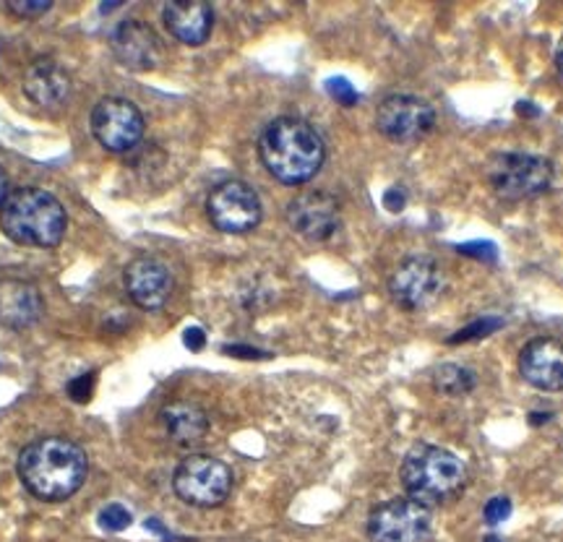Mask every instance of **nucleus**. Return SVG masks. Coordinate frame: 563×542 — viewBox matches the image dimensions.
Returning <instances> with one entry per match:
<instances>
[{
	"instance_id": "17",
	"label": "nucleus",
	"mask_w": 563,
	"mask_h": 542,
	"mask_svg": "<svg viewBox=\"0 0 563 542\" xmlns=\"http://www.w3.org/2000/svg\"><path fill=\"white\" fill-rule=\"evenodd\" d=\"M45 313V300L32 281L3 279L0 281V323L5 329H30Z\"/></svg>"
},
{
	"instance_id": "11",
	"label": "nucleus",
	"mask_w": 563,
	"mask_h": 542,
	"mask_svg": "<svg viewBox=\"0 0 563 542\" xmlns=\"http://www.w3.org/2000/svg\"><path fill=\"white\" fill-rule=\"evenodd\" d=\"M376 125L389 141L415 144L435 129L433 104L415 95H391L378 104Z\"/></svg>"
},
{
	"instance_id": "27",
	"label": "nucleus",
	"mask_w": 563,
	"mask_h": 542,
	"mask_svg": "<svg viewBox=\"0 0 563 542\" xmlns=\"http://www.w3.org/2000/svg\"><path fill=\"white\" fill-rule=\"evenodd\" d=\"M460 253L464 256H473V258H483V262H496L498 258V251L493 243H467V245H460Z\"/></svg>"
},
{
	"instance_id": "24",
	"label": "nucleus",
	"mask_w": 563,
	"mask_h": 542,
	"mask_svg": "<svg viewBox=\"0 0 563 542\" xmlns=\"http://www.w3.org/2000/svg\"><path fill=\"white\" fill-rule=\"evenodd\" d=\"M483 517H485V522H488L490 527L506 522V519L511 517V501H509V498H506V496L490 498V501L485 504Z\"/></svg>"
},
{
	"instance_id": "4",
	"label": "nucleus",
	"mask_w": 563,
	"mask_h": 542,
	"mask_svg": "<svg viewBox=\"0 0 563 542\" xmlns=\"http://www.w3.org/2000/svg\"><path fill=\"white\" fill-rule=\"evenodd\" d=\"M407 498L418 501L428 509L452 501L467 488V467L460 456L449 449L418 443L407 452L402 469H399Z\"/></svg>"
},
{
	"instance_id": "26",
	"label": "nucleus",
	"mask_w": 563,
	"mask_h": 542,
	"mask_svg": "<svg viewBox=\"0 0 563 542\" xmlns=\"http://www.w3.org/2000/svg\"><path fill=\"white\" fill-rule=\"evenodd\" d=\"M95 373H84V376L74 378V381L68 384V397L74 399V402H89V397L95 394Z\"/></svg>"
},
{
	"instance_id": "23",
	"label": "nucleus",
	"mask_w": 563,
	"mask_h": 542,
	"mask_svg": "<svg viewBox=\"0 0 563 542\" xmlns=\"http://www.w3.org/2000/svg\"><path fill=\"white\" fill-rule=\"evenodd\" d=\"M5 9L19 19H37L45 11H51L53 3L51 0H16V3H9Z\"/></svg>"
},
{
	"instance_id": "21",
	"label": "nucleus",
	"mask_w": 563,
	"mask_h": 542,
	"mask_svg": "<svg viewBox=\"0 0 563 542\" xmlns=\"http://www.w3.org/2000/svg\"><path fill=\"white\" fill-rule=\"evenodd\" d=\"M501 327H504V319H498V316H485V319H477L475 323H470V327L460 329V332H456L452 340H449V344L483 340V336H490L493 332H498Z\"/></svg>"
},
{
	"instance_id": "22",
	"label": "nucleus",
	"mask_w": 563,
	"mask_h": 542,
	"mask_svg": "<svg viewBox=\"0 0 563 542\" xmlns=\"http://www.w3.org/2000/svg\"><path fill=\"white\" fill-rule=\"evenodd\" d=\"M97 522H100L104 532H123V530H129V527H131L133 517H131V511L125 509V506L108 504L100 511V517H97Z\"/></svg>"
},
{
	"instance_id": "6",
	"label": "nucleus",
	"mask_w": 563,
	"mask_h": 542,
	"mask_svg": "<svg viewBox=\"0 0 563 542\" xmlns=\"http://www.w3.org/2000/svg\"><path fill=\"white\" fill-rule=\"evenodd\" d=\"M173 488L183 504L196 509H217L232 490V469L209 454H194L178 464Z\"/></svg>"
},
{
	"instance_id": "14",
	"label": "nucleus",
	"mask_w": 563,
	"mask_h": 542,
	"mask_svg": "<svg viewBox=\"0 0 563 542\" xmlns=\"http://www.w3.org/2000/svg\"><path fill=\"white\" fill-rule=\"evenodd\" d=\"M519 373L534 389L563 391V342L538 336L519 352Z\"/></svg>"
},
{
	"instance_id": "15",
	"label": "nucleus",
	"mask_w": 563,
	"mask_h": 542,
	"mask_svg": "<svg viewBox=\"0 0 563 542\" xmlns=\"http://www.w3.org/2000/svg\"><path fill=\"white\" fill-rule=\"evenodd\" d=\"M112 51L118 60L131 70H152L162 63V42L150 24L139 19H125L112 32Z\"/></svg>"
},
{
	"instance_id": "2",
	"label": "nucleus",
	"mask_w": 563,
	"mask_h": 542,
	"mask_svg": "<svg viewBox=\"0 0 563 542\" xmlns=\"http://www.w3.org/2000/svg\"><path fill=\"white\" fill-rule=\"evenodd\" d=\"M264 167L285 186L313 180L327 159V146L319 131L300 118H277L258 139Z\"/></svg>"
},
{
	"instance_id": "19",
	"label": "nucleus",
	"mask_w": 563,
	"mask_h": 542,
	"mask_svg": "<svg viewBox=\"0 0 563 542\" xmlns=\"http://www.w3.org/2000/svg\"><path fill=\"white\" fill-rule=\"evenodd\" d=\"M159 422L165 428L167 439L175 446L191 449L196 443L203 441V435L209 433V418L199 405L194 402H170L162 407Z\"/></svg>"
},
{
	"instance_id": "3",
	"label": "nucleus",
	"mask_w": 563,
	"mask_h": 542,
	"mask_svg": "<svg viewBox=\"0 0 563 542\" xmlns=\"http://www.w3.org/2000/svg\"><path fill=\"white\" fill-rule=\"evenodd\" d=\"M66 228L68 217L63 203L42 188H16L0 207V230L19 245L55 248L66 235Z\"/></svg>"
},
{
	"instance_id": "18",
	"label": "nucleus",
	"mask_w": 563,
	"mask_h": 542,
	"mask_svg": "<svg viewBox=\"0 0 563 542\" xmlns=\"http://www.w3.org/2000/svg\"><path fill=\"white\" fill-rule=\"evenodd\" d=\"M24 95L42 110H58L70 95V76L55 60H34L24 74Z\"/></svg>"
},
{
	"instance_id": "5",
	"label": "nucleus",
	"mask_w": 563,
	"mask_h": 542,
	"mask_svg": "<svg viewBox=\"0 0 563 542\" xmlns=\"http://www.w3.org/2000/svg\"><path fill=\"white\" fill-rule=\"evenodd\" d=\"M485 178L493 193L504 201H530L551 191L555 170L553 162L530 152L493 154Z\"/></svg>"
},
{
	"instance_id": "32",
	"label": "nucleus",
	"mask_w": 563,
	"mask_h": 542,
	"mask_svg": "<svg viewBox=\"0 0 563 542\" xmlns=\"http://www.w3.org/2000/svg\"><path fill=\"white\" fill-rule=\"evenodd\" d=\"M555 68H559V74H561V79H563V40H561V45H559V53H555Z\"/></svg>"
},
{
	"instance_id": "12",
	"label": "nucleus",
	"mask_w": 563,
	"mask_h": 542,
	"mask_svg": "<svg viewBox=\"0 0 563 542\" xmlns=\"http://www.w3.org/2000/svg\"><path fill=\"white\" fill-rule=\"evenodd\" d=\"M287 222L306 241L323 243L340 230L342 207L329 191H306L290 201Z\"/></svg>"
},
{
	"instance_id": "1",
	"label": "nucleus",
	"mask_w": 563,
	"mask_h": 542,
	"mask_svg": "<svg viewBox=\"0 0 563 542\" xmlns=\"http://www.w3.org/2000/svg\"><path fill=\"white\" fill-rule=\"evenodd\" d=\"M16 467L24 488L47 504H60L74 496L89 473L84 449L63 435H45V439L32 441L19 454Z\"/></svg>"
},
{
	"instance_id": "30",
	"label": "nucleus",
	"mask_w": 563,
	"mask_h": 542,
	"mask_svg": "<svg viewBox=\"0 0 563 542\" xmlns=\"http://www.w3.org/2000/svg\"><path fill=\"white\" fill-rule=\"evenodd\" d=\"M11 196V182H9V175H5L3 167H0V207H3L5 199Z\"/></svg>"
},
{
	"instance_id": "31",
	"label": "nucleus",
	"mask_w": 563,
	"mask_h": 542,
	"mask_svg": "<svg viewBox=\"0 0 563 542\" xmlns=\"http://www.w3.org/2000/svg\"><path fill=\"white\" fill-rule=\"evenodd\" d=\"M224 352H238V357H266L264 352L251 350V347H228Z\"/></svg>"
},
{
	"instance_id": "8",
	"label": "nucleus",
	"mask_w": 563,
	"mask_h": 542,
	"mask_svg": "<svg viewBox=\"0 0 563 542\" xmlns=\"http://www.w3.org/2000/svg\"><path fill=\"white\" fill-rule=\"evenodd\" d=\"M433 532V517L428 506L412 498H394L371 511V542H428Z\"/></svg>"
},
{
	"instance_id": "33",
	"label": "nucleus",
	"mask_w": 563,
	"mask_h": 542,
	"mask_svg": "<svg viewBox=\"0 0 563 542\" xmlns=\"http://www.w3.org/2000/svg\"><path fill=\"white\" fill-rule=\"evenodd\" d=\"M548 418H551V414H540V412H532L530 414V422H532V425H540V422H548Z\"/></svg>"
},
{
	"instance_id": "28",
	"label": "nucleus",
	"mask_w": 563,
	"mask_h": 542,
	"mask_svg": "<svg viewBox=\"0 0 563 542\" xmlns=\"http://www.w3.org/2000/svg\"><path fill=\"white\" fill-rule=\"evenodd\" d=\"M183 344H186L191 352H199L203 350V344H207V334H203V329L199 327L186 329V332H183Z\"/></svg>"
},
{
	"instance_id": "20",
	"label": "nucleus",
	"mask_w": 563,
	"mask_h": 542,
	"mask_svg": "<svg viewBox=\"0 0 563 542\" xmlns=\"http://www.w3.org/2000/svg\"><path fill=\"white\" fill-rule=\"evenodd\" d=\"M477 386V373L467 365L456 363H443L433 373V389L443 394V397H467L470 391H475Z\"/></svg>"
},
{
	"instance_id": "13",
	"label": "nucleus",
	"mask_w": 563,
	"mask_h": 542,
	"mask_svg": "<svg viewBox=\"0 0 563 542\" xmlns=\"http://www.w3.org/2000/svg\"><path fill=\"white\" fill-rule=\"evenodd\" d=\"M125 292L144 311H159L167 306L173 295V272L170 266L154 256L133 258L125 269Z\"/></svg>"
},
{
	"instance_id": "34",
	"label": "nucleus",
	"mask_w": 563,
	"mask_h": 542,
	"mask_svg": "<svg viewBox=\"0 0 563 542\" xmlns=\"http://www.w3.org/2000/svg\"><path fill=\"white\" fill-rule=\"evenodd\" d=\"M485 542H501V540H498V538H493V534H490V538H485Z\"/></svg>"
},
{
	"instance_id": "29",
	"label": "nucleus",
	"mask_w": 563,
	"mask_h": 542,
	"mask_svg": "<svg viewBox=\"0 0 563 542\" xmlns=\"http://www.w3.org/2000/svg\"><path fill=\"white\" fill-rule=\"evenodd\" d=\"M405 201H407V196L402 188H389V191L384 193V207L389 211H402Z\"/></svg>"
},
{
	"instance_id": "10",
	"label": "nucleus",
	"mask_w": 563,
	"mask_h": 542,
	"mask_svg": "<svg viewBox=\"0 0 563 542\" xmlns=\"http://www.w3.org/2000/svg\"><path fill=\"white\" fill-rule=\"evenodd\" d=\"M91 133L102 150L112 154L131 152L144 139V115L129 100L104 97L91 110Z\"/></svg>"
},
{
	"instance_id": "7",
	"label": "nucleus",
	"mask_w": 563,
	"mask_h": 542,
	"mask_svg": "<svg viewBox=\"0 0 563 542\" xmlns=\"http://www.w3.org/2000/svg\"><path fill=\"white\" fill-rule=\"evenodd\" d=\"M446 277L431 256H407L389 277V295L402 311L418 313L441 300Z\"/></svg>"
},
{
	"instance_id": "16",
	"label": "nucleus",
	"mask_w": 563,
	"mask_h": 542,
	"mask_svg": "<svg viewBox=\"0 0 563 542\" xmlns=\"http://www.w3.org/2000/svg\"><path fill=\"white\" fill-rule=\"evenodd\" d=\"M162 21H165L167 32L183 45L199 47L214 30V11L201 0H173L162 9Z\"/></svg>"
},
{
	"instance_id": "9",
	"label": "nucleus",
	"mask_w": 563,
	"mask_h": 542,
	"mask_svg": "<svg viewBox=\"0 0 563 542\" xmlns=\"http://www.w3.org/2000/svg\"><path fill=\"white\" fill-rule=\"evenodd\" d=\"M209 222L228 235H245L256 230L262 222V199L243 180H224L217 188H211L207 199Z\"/></svg>"
},
{
	"instance_id": "25",
	"label": "nucleus",
	"mask_w": 563,
	"mask_h": 542,
	"mask_svg": "<svg viewBox=\"0 0 563 542\" xmlns=\"http://www.w3.org/2000/svg\"><path fill=\"white\" fill-rule=\"evenodd\" d=\"M327 91L342 104V108H352V104H357V91L347 79H329Z\"/></svg>"
}]
</instances>
